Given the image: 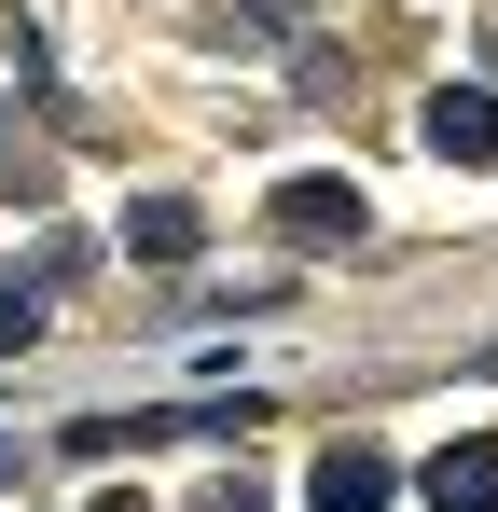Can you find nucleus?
Masks as SVG:
<instances>
[{"mask_svg":"<svg viewBox=\"0 0 498 512\" xmlns=\"http://www.w3.org/2000/svg\"><path fill=\"white\" fill-rule=\"evenodd\" d=\"M360 208H374V194H360V180H291V194H277V236H291V250H360Z\"/></svg>","mask_w":498,"mask_h":512,"instance_id":"nucleus-1","label":"nucleus"},{"mask_svg":"<svg viewBox=\"0 0 498 512\" xmlns=\"http://www.w3.org/2000/svg\"><path fill=\"white\" fill-rule=\"evenodd\" d=\"M415 499L429 512H498V429H457V443L415 471Z\"/></svg>","mask_w":498,"mask_h":512,"instance_id":"nucleus-2","label":"nucleus"},{"mask_svg":"<svg viewBox=\"0 0 498 512\" xmlns=\"http://www.w3.org/2000/svg\"><path fill=\"white\" fill-rule=\"evenodd\" d=\"M415 125H429V153H443V167H498V97H485V84H443Z\"/></svg>","mask_w":498,"mask_h":512,"instance_id":"nucleus-3","label":"nucleus"},{"mask_svg":"<svg viewBox=\"0 0 498 512\" xmlns=\"http://www.w3.org/2000/svg\"><path fill=\"white\" fill-rule=\"evenodd\" d=\"M388 485H402L388 443H332L319 471H305V499H319V512H388Z\"/></svg>","mask_w":498,"mask_h":512,"instance_id":"nucleus-4","label":"nucleus"},{"mask_svg":"<svg viewBox=\"0 0 498 512\" xmlns=\"http://www.w3.org/2000/svg\"><path fill=\"white\" fill-rule=\"evenodd\" d=\"M125 250H139V263H194V250H208V208H180V194H139V208H125Z\"/></svg>","mask_w":498,"mask_h":512,"instance_id":"nucleus-5","label":"nucleus"},{"mask_svg":"<svg viewBox=\"0 0 498 512\" xmlns=\"http://www.w3.org/2000/svg\"><path fill=\"white\" fill-rule=\"evenodd\" d=\"M28 333H42V277H14V263H0V360H14Z\"/></svg>","mask_w":498,"mask_h":512,"instance_id":"nucleus-6","label":"nucleus"},{"mask_svg":"<svg viewBox=\"0 0 498 512\" xmlns=\"http://www.w3.org/2000/svg\"><path fill=\"white\" fill-rule=\"evenodd\" d=\"M249 14H263V28H305V14H319V0H249Z\"/></svg>","mask_w":498,"mask_h":512,"instance_id":"nucleus-7","label":"nucleus"},{"mask_svg":"<svg viewBox=\"0 0 498 512\" xmlns=\"http://www.w3.org/2000/svg\"><path fill=\"white\" fill-rule=\"evenodd\" d=\"M208 512H263V485H222V499H208Z\"/></svg>","mask_w":498,"mask_h":512,"instance_id":"nucleus-8","label":"nucleus"},{"mask_svg":"<svg viewBox=\"0 0 498 512\" xmlns=\"http://www.w3.org/2000/svg\"><path fill=\"white\" fill-rule=\"evenodd\" d=\"M97 512H139V499H97Z\"/></svg>","mask_w":498,"mask_h":512,"instance_id":"nucleus-9","label":"nucleus"}]
</instances>
